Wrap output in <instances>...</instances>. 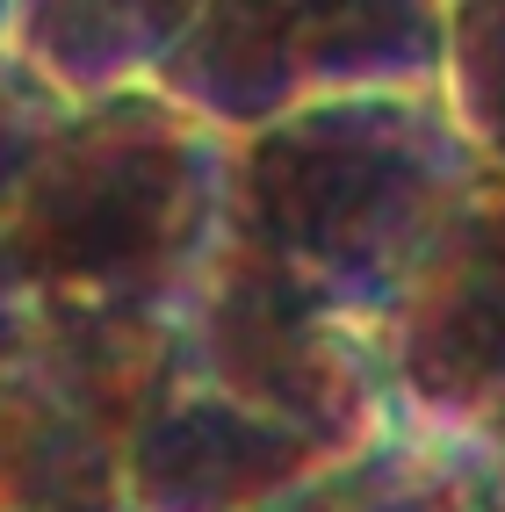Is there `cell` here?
Returning <instances> with one entry per match:
<instances>
[{
    "label": "cell",
    "mask_w": 505,
    "mask_h": 512,
    "mask_svg": "<svg viewBox=\"0 0 505 512\" xmlns=\"http://www.w3.org/2000/svg\"><path fill=\"white\" fill-rule=\"evenodd\" d=\"M477 166L484 152L455 123L441 80L325 94L231 130L224 224L296 282L376 325Z\"/></svg>",
    "instance_id": "1"
},
{
    "label": "cell",
    "mask_w": 505,
    "mask_h": 512,
    "mask_svg": "<svg viewBox=\"0 0 505 512\" xmlns=\"http://www.w3.org/2000/svg\"><path fill=\"white\" fill-rule=\"evenodd\" d=\"M231 130L166 87L73 101L0 210V253L37 296L181 318L224 238Z\"/></svg>",
    "instance_id": "2"
},
{
    "label": "cell",
    "mask_w": 505,
    "mask_h": 512,
    "mask_svg": "<svg viewBox=\"0 0 505 512\" xmlns=\"http://www.w3.org/2000/svg\"><path fill=\"white\" fill-rule=\"evenodd\" d=\"M174 318L37 296L0 354V512H123V469Z\"/></svg>",
    "instance_id": "3"
},
{
    "label": "cell",
    "mask_w": 505,
    "mask_h": 512,
    "mask_svg": "<svg viewBox=\"0 0 505 512\" xmlns=\"http://www.w3.org/2000/svg\"><path fill=\"white\" fill-rule=\"evenodd\" d=\"M174 354L246 412L311 433L332 455L397 419L376 325L296 282L231 224L174 318Z\"/></svg>",
    "instance_id": "4"
},
{
    "label": "cell",
    "mask_w": 505,
    "mask_h": 512,
    "mask_svg": "<svg viewBox=\"0 0 505 512\" xmlns=\"http://www.w3.org/2000/svg\"><path fill=\"white\" fill-rule=\"evenodd\" d=\"M426 80H441V0H202L152 73V87L217 130Z\"/></svg>",
    "instance_id": "5"
},
{
    "label": "cell",
    "mask_w": 505,
    "mask_h": 512,
    "mask_svg": "<svg viewBox=\"0 0 505 512\" xmlns=\"http://www.w3.org/2000/svg\"><path fill=\"white\" fill-rule=\"evenodd\" d=\"M397 419L462 433L505 390V166H477L376 318Z\"/></svg>",
    "instance_id": "6"
},
{
    "label": "cell",
    "mask_w": 505,
    "mask_h": 512,
    "mask_svg": "<svg viewBox=\"0 0 505 512\" xmlns=\"http://www.w3.org/2000/svg\"><path fill=\"white\" fill-rule=\"evenodd\" d=\"M325 455V440L246 412L239 397L202 383L174 354L138 440H130L123 512H253Z\"/></svg>",
    "instance_id": "7"
},
{
    "label": "cell",
    "mask_w": 505,
    "mask_h": 512,
    "mask_svg": "<svg viewBox=\"0 0 505 512\" xmlns=\"http://www.w3.org/2000/svg\"><path fill=\"white\" fill-rule=\"evenodd\" d=\"M195 8L202 0H15L8 44L65 101H94L116 87H145Z\"/></svg>",
    "instance_id": "8"
},
{
    "label": "cell",
    "mask_w": 505,
    "mask_h": 512,
    "mask_svg": "<svg viewBox=\"0 0 505 512\" xmlns=\"http://www.w3.org/2000/svg\"><path fill=\"white\" fill-rule=\"evenodd\" d=\"M253 512H484V498L455 433H433L419 419H383L368 440L325 455Z\"/></svg>",
    "instance_id": "9"
},
{
    "label": "cell",
    "mask_w": 505,
    "mask_h": 512,
    "mask_svg": "<svg viewBox=\"0 0 505 512\" xmlns=\"http://www.w3.org/2000/svg\"><path fill=\"white\" fill-rule=\"evenodd\" d=\"M441 94L491 166H505V0H441Z\"/></svg>",
    "instance_id": "10"
},
{
    "label": "cell",
    "mask_w": 505,
    "mask_h": 512,
    "mask_svg": "<svg viewBox=\"0 0 505 512\" xmlns=\"http://www.w3.org/2000/svg\"><path fill=\"white\" fill-rule=\"evenodd\" d=\"M65 101L37 65H29L8 37H0V210L15 202V188H22V174L37 166V152H44V138L65 123Z\"/></svg>",
    "instance_id": "11"
},
{
    "label": "cell",
    "mask_w": 505,
    "mask_h": 512,
    "mask_svg": "<svg viewBox=\"0 0 505 512\" xmlns=\"http://www.w3.org/2000/svg\"><path fill=\"white\" fill-rule=\"evenodd\" d=\"M462 462H469V476H477V498H484V512H505V390L484 404L477 419H469L462 433Z\"/></svg>",
    "instance_id": "12"
},
{
    "label": "cell",
    "mask_w": 505,
    "mask_h": 512,
    "mask_svg": "<svg viewBox=\"0 0 505 512\" xmlns=\"http://www.w3.org/2000/svg\"><path fill=\"white\" fill-rule=\"evenodd\" d=\"M29 303H37V289H29V282L15 275V260L0 253V354L15 347V332H22V318H29Z\"/></svg>",
    "instance_id": "13"
},
{
    "label": "cell",
    "mask_w": 505,
    "mask_h": 512,
    "mask_svg": "<svg viewBox=\"0 0 505 512\" xmlns=\"http://www.w3.org/2000/svg\"><path fill=\"white\" fill-rule=\"evenodd\" d=\"M8 8H15V0H0V37H8Z\"/></svg>",
    "instance_id": "14"
}]
</instances>
